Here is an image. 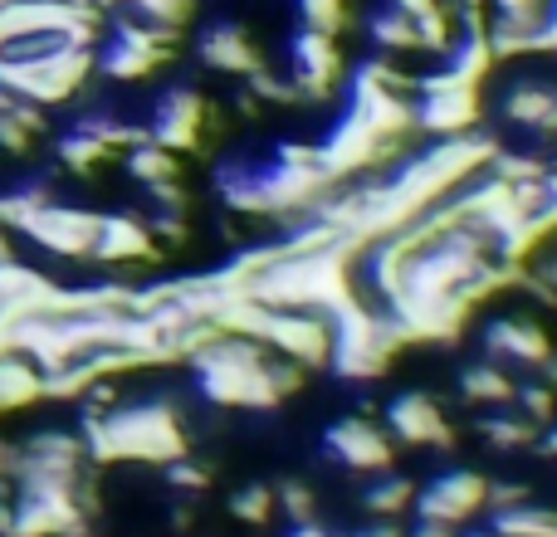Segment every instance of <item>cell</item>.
Instances as JSON below:
<instances>
[{"mask_svg":"<svg viewBox=\"0 0 557 537\" xmlns=\"http://www.w3.org/2000/svg\"><path fill=\"white\" fill-rule=\"evenodd\" d=\"M84 450L94 464H166L186 454V430L172 401H143V405H113L108 415H84Z\"/></svg>","mask_w":557,"mask_h":537,"instance_id":"obj_1","label":"cell"},{"mask_svg":"<svg viewBox=\"0 0 557 537\" xmlns=\"http://www.w3.org/2000/svg\"><path fill=\"white\" fill-rule=\"evenodd\" d=\"M191 366L196 382H201V396L211 405H231V411H274V405H284L270 376V347L255 342V337L215 333L191 357Z\"/></svg>","mask_w":557,"mask_h":537,"instance_id":"obj_2","label":"cell"},{"mask_svg":"<svg viewBox=\"0 0 557 537\" xmlns=\"http://www.w3.org/2000/svg\"><path fill=\"white\" fill-rule=\"evenodd\" d=\"M94 78V49H59L45 59H20V64H0V88L39 108H59L69 98L84 93Z\"/></svg>","mask_w":557,"mask_h":537,"instance_id":"obj_3","label":"cell"},{"mask_svg":"<svg viewBox=\"0 0 557 537\" xmlns=\"http://www.w3.org/2000/svg\"><path fill=\"white\" fill-rule=\"evenodd\" d=\"M98 221H103V215L84 211V205L49 201V205H39L15 235L35 240L39 250L54 254V260H88V254H94V240H98Z\"/></svg>","mask_w":557,"mask_h":537,"instance_id":"obj_4","label":"cell"},{"mask_svg":"<svg viewBox=\"0 0 557 537\" xmlns=\"http://www.w3.org/2000/svg\"><path fill=\"white\" fill-rule=\"evenodd\" d=\"M206 117H211V103H206L201 88H166L162 98H157L152 108V123H147V137H152L157 147H166V152H201L206 142Z\"/></svg>","mask_w":557,"mask_h":537,"instance_id":"obj_5","label":"cell"},{"mask_svg":"<svg viewBox=\"0 0 557 537\" xmlns=\"http://www.w3.org/2000/svg\"><path fill=\"white\" fill-rule=\"evenodd\" d=\"M484 357L499 366H519V372H543L548 357L557 352L548 327L529 313H504V317H490L484 323Z\"/></svg>","mask_w":557,"mask_h":537,"instance_id":"obj_6","label":"cell"},{"mask_svg":"<svg viewBox=\"0 0 557 537\" xmlns=\"http://www.w3.org/2000/svg\"><path fill=\"white\" fill-rule=\"evenodd\" d=\"M260 342L270 352L288 357V362H298L304 372H318V366H327V352H333V327H327V317L304 313V308H274Z\"/></svg>","mask_w":557,"mask_h":537,"instance_id":"obj_7","label":"cell"},{"mask_svg":"<svg viewBox=\"0 0 557 537\" xmlns=\"http://www.w3.org/2000/svg\"><path fill=\"white\" fill-rule=\"evenodd\" d=\"M323 450L352 474H382L396 460V440L367 415H343L323 430Z\"/></svg>","mask_w":557,"mask_h":537,"instance_id":"obj_8","label":"cell"},{"mask_svg":"<svg viewBox=\"0 0 557 537\" xmlns=\"http://www.w3.org/2000/svg\"><path fill=\"white\" fill-rule=\"evenodd\" d=\"M288 68H294V88L304 93V103H327L343 78V49L333 35H318V29H298L288 39Z\"/></svg>","mask_w":557,"mask_h":537,"instance_id":"obj_9","label":"cell"},{"mask_svg":"<svg viewBox=\"0 0 557 537\" xmlns=\"http://www.w3.org/2000/svg\"><path fill=\"white\" fill-rule=\"evenodd\" d=\"M386 435L396 445H411V450H450L455 445V425L445 421L441 401L431 391H401L386 405Z\"/></svg>","mask_w":557,"mask_h":537,"instance_id":"obj_10","label":"cell"},{"mask_svg":"<svg viewBox=\"0 0 557 537\" xmlns=\"http://www.w3.org/2000/svg\"><path fill=\"white\" fill-rule=\"evenodd\" d=\"M484 494H490V479L480 470H450L441 479H431L425 489H416V519H431V523H470L474 513L484 509Z\"/></svg>","mask_w":557,"mask_h":537,"instance_id":"obj_11","label":"cell"},{"mask_svg":"<svg viewBox=\"0 0 557 537\" xmlns=\"http://www.w3.org/2000/svg\"><path fill=\"white\" fill-rule=\"evenodd\" d=\"M484 88H445V93H416V133L465 137L480 133Z\"/></svg>","mask_w":557,"mask_h":537,"instance_id":"obj_12","label":"cell"},{"mask_svg":"<svg viewBox=\"0 0 557 537\" xmlns=\"http://www.w3.org/2000/svg\"><path fill=\"white\" fill-rule=\"evenodd\" d=\"M88 260L108 264V268H127V264H157L162 260V245L152 240L147 221L137 215H103L98 221V240Z\"/></svg>","mask_w":557,"mask_h":537,"instance_id":"obj_13","label":"cell"},{"mask_svg":"<svg viewBox=\"0 0 557 537\" xmlns=\"http://www.w3.org/2000/svg\"><path fill=\"white\" fill-rule=\"evenodd\" d=\"M196 59L215 74H231V78H245L260 68V49H255L250 29L235 25V20H215L196 35Z\"/></svg>","mask_w":557,"mask_h":537,"instance_id":"obj_14","label":"cell"},{"mask_svg":"<svg viewBox=\"0 0 557 537\" xmlns=\"http://www.w3.org/2000/svg\"><path fill=\"white\" fill-rule=\"evenodd\" d=\"M499 117L533 137H557V84H548V78H519L499 98Z\"/></svg>","mask_w":557,"mask_h":537,"instance_id":"obj_15","label":"cell"},{"mask_svg":"<svg viewBox=\"0 0 557 537\" xmlns=\"http://www.w3.org/2000/svg\"><path fill=\"white\" fill-rule=\"evenodd\" d=\"M513 376H509V366H499V362H490V357H484V362H470L460 372V396L470 405H509L513 401Z\"/></svg>","mask_w":557,"mask_h":537,"instance_id":"obj_16","label":"cell"},{"mask_svg":"<svg viewBox=\"0 0 557 537\" xmlns=\"http://www.w3.org/2000/svg\"><path fill=\"white\" fill-rule=\"evenodd\" d=\"M474 430L484 435V445L499 454H519V450H533L539 445V430H533L529 421H523L513 405H494L490 415H480V425Z\"/></svg>","mask_w":557,"mask_h":537,"instance_id":"obj_17","label":"cell"},{"mask_svg":"<svg viewBox=\"0 0 557 537\" xmlns=\"http://www.w3.org/2000/svg\"><path fill=\"white\" fill-rule=\"evenodd\" d=\"M127 162V176H133L137 186H166V182H182V162H176V152H166V147H157L152 137H143V142H133L123 152Z\"/></svg>","mask_w":557,"mask_h":537,"instance_id":"obj_18","label":"cell"},{"mask_svg":"<svg viewBox=\"0 0 557 537\" xmlns=\"http://www.w3.org/2000/svg\"><path fill=\"white\" fill-rule=\"evenodd\" d=\"M411 499H416V484L406 479V474H392V470L372 474V484L362 489V509L372 513V519H382V523L401 519V513L411 509Z\"/></svg>","mask_w":557,"mask_h":537,"instance_id":"obj_19","label":"cell"},{"mask_svg":"<svg viewBox=\"0 0 557 537\" xmlns=\"http://www.w3.org/2000/svg\"><path fill=\"white\" fill-rule=\"evenodd\" d=\"M490 537H557V509H533V503L499 509L490 513Z\"/></svg>","mask_w":557,"mask_h":537,"instance_id":"obj_20","label":"cell"},{"mask_svg":"<svg viewBox=\"0 0 557 537\" xmlns=\"http://www.w3.org/2000/svg\"><path fill=\"white\" fill-rule=\"evenodd\" d=\"M509 405L533 425V430H548V425L557 421V391L543 382L539 372H529L519 386H513V401Z\"/></svg>","mask_w":557,"mask_h":537,"instance_id":"obj_21","label":"cell"},{"mask_svg":"<svg viewBox=\"0 0 557 537\" xmlns=\"http://www.w3.org/2000/svg\"><path fill=\"white\" fill-rule=\"evenodd\" d=\"M543 172H548V157H539V152H509V147H494V157L484 162V176H494V182H504V186L539 182Z\"/></svg>","mask_w":557,"mask_h":537,"instance_id":"obj_22","label":"cell"},{"mask_svg":"<svg viewBox=\"0 0 557 537\" xmlns=\"http://www.w3.org/2000/svg\"><path fill=\"white\" fill-rule=\"evenodd\" d=\"M108 147L98 142V137H88L84 127H69L64 137H59V162L69 166V172H78V176H88V172H98V166L108 162Z\"/></svg>","mask_w":557,"mask_h":537,"instance_id":"obj_23","label":"cell"},{"mask_svg":"<svg viewBox=\"0 0 557 537\" xmlns=\"http://www.w3.org/2000/svg\"><path fill=\"white\" fill-rule=\"evenodd\" d=\"M411 29H416V49H425V54H445L450 39H455V20H450V10H445L441 0L425 5V10H416Z\"/></svg>","mask_w":557,"mask_h":537,"instance_id":"obj_24","label":"cell"},{"mask_svg":"<svg viewBox=\"0 0 557 537\" xmlns=\"http://www.w3.org/2000/svg\"><path fill=\"white\" fill-rule=\"evenodd\" d=\"M372 39L386 49V54H411L416 49V29H411V15L406 10H396V5H382L372 15Z\"/></svg>","mask_w":557,"mask_h":537,"instance_id":"obj_25","label":"cell"},{"mask_svg":"<svg viewBox=\"0 0 557 537\" xmlns=\"http://www.w3.org/2000/svg\"><path fill=\"white\" fill-rule=\"evenodd\" d=\"M231 513L235 523H250V528H264L274 519V484H245V489L231 494Z\"/></svg>","mask_w":557,"mask_h":537,"instance_id":"obj_26","label":"cell"},{"mask_svg":"<svg viewBox=\"0 0 557 537\" xmlns=\"http://www.w3.org/2000/svg\"><path fill=\"white\" fill-rule=\"evenodd\" d=\"M245 88H250L264 108H304V93L294 88V78H278L264 64L255 68V74H245Z\"/></svg>","mask_w":557,"mask_h":537,"instance_id":"obj_27","label":"cell"},{"mask_svg":"<svg viewBox=\"0 0 557 537\" xmlns=\"http://www.w3.org/2000/svg\"><path fill=\"white\" fill-rule=\"evenodd\" d=\"M298 15H304L308 29H318V35H343L347 25H352V10H347V0H298Z\"/></svg>","mask_w":557,"mask_h":537,"instance_id":"obj_28","label":"cell"},{"mask_svg":"<svg viewBox=\"0 0 557 537\" xmlns=\"http://www.w3.org/2000/svg\"><path fill=\"white\" fill-rule=\"evenodd\" d=\"M147 230H152V240H157V245H176V250H182V245L191 240V211L152 205V215H147Z\"/></svg>","mask_w":557,"mask_h":537,"instance_id":"obj_29","label":"cell"},{"mask_svg":"<svg viewBox=\"0 0 557 537\" xmlns=\"http://www.w3.org/2000/svg\"><path fill=\"white\" fill-rule=\"evenodd\" d=\"M274 509L284 513V519H294V523H313L318 499H313V489H308L304 479H284V484H274Z\"/></svg>","mask_w":557,"mask_h":537,"instance_id":"obj_30","label":"cell"},{"mask_svg":"<svg viewBox=\"0 0 557 537\" xmlns=\"http://www.w3.org/2000/svg\"><path fill=\"white\" fill-rule=\"evenodd\" d=\"M162 470H166V484H172L176 494H206L211 489V470L196 464L191 454H176V460H166Z\"/></svg>","mask_w":557,"mask_h":537,"instance_id":"obj_31","label":"cell"},{"mask_svg":"<svg viewBox=\"0 0 557 537\" xmlns=\"http://www.w3.org/2000/svg\"><path fill=\"white\" fill-rule=\"evenodd\" d=\"M484 503H490V513L519 509V503H529V484H494L490 479V494H484Z\"/></svg>","mask_w":557,"mask_h":537,"instance_id":"obj_32","label":"cell"},{"mask_svg":"<svg viewBox=\"0 0 557 537\" xmlns=\"http://www.w3.org/2000/svg\"><path fill=\"white\" fill-rule=\"evenodd\" d=\"M548 0H490L494 15H543Z\"/></svg>","mask_w":557,"mask_h":537,"instance_id":"obj_33","label":"cell"},{"mask_svg":"<svg viewBox=\"0 0 557 537\" xmlns=\"http://www.w3.org/2000/svg\"><path fill=\"white\" fill-rule=\"evenodd\" d=\"M235 108H240V117H260V113H264V103H260V98H255L245 84H240V93H235Z\"/></svg>","mask_w":557,"mask_h":537,"instance_id":"obj_34","label":"cell"},{"mask_svg":"<svg viewBox=\"0 0 557 537\" xmlns=\"http://www.w3.org/2000/svg\"><path fill=\"white\" fill-rule=\"evenodd\" d=\"M411 537H455V528H450V523H431V519H416Z\"/></svg>","mask_w":557,"mask_h":537,"instance_id":"obj_35","label":"cell"},{"mask_svg":"<svg viewBox=\"0 0 557 537\" xmlns=\"http://www.w3.org/2000/svg\"><path fill=\"white\" fill-rule=\"evenodd\" d=\"M191 528H196V509H191V503L172 509V533H191Z\"/></svg>","mask_w":557,"mask_h":537,"instance_id":"obj_36","label":"cell"},{"mask_svg":"<svg viewBox=\"0 0 557 537\" xmlns=\"http://www.w3.org/2000/svg\"><path fill=\"white\" fill-rule=\"evenodd\" d=\"M288 537H337V533L318 528V523H294V533H288Z\"/></svg>","mask_w":557,"mask_h":537,"instance_id":"obj_37","label":"cell"},{"mask_svg":"<svg viewBox=\"0 0 557 537\" xmlns=\"http://www.w3.org/2000/svg\"><path fill=\"white\" fill-rule=\"evenodd\" d=\"M386 5H396V10H406V15H416V10L435 5V0H386Z\"/></svg>","mask_w":557,"mask_h":537,"instance_id":"obj_38","label":"cell"},{"mask_svg":"<svg viewBox=\"0 0 557 537\" xmlns=\"http://www.w3.org/2000/svg\"><path fill=\"white\" fill-rule=\"evenodd\" d=\"M10 235H15V230H5V225H0V264L15 260V245H10Z\"/></svg>","mask_w":557,"mask_h":537,"instance_id":"obj_39","label":"cell"},{"mask_svg":"<svg viewBox=\"0 0 557 537\" xmlns=\"http://www.w3.org/2000/svg\"><path fill=\"white\" fill-rule=\"evenodd\" d=\"M357 537H406V533L392 528V523H376V528H367V533H357Z\"/></svg>","mask_w":557,"mask_h":537,"instance_id":"obj_40","label":"cell"},{"mask_svg":"<svg viewBox=\"0 0 557 537\" xmlns=\"http://www.w3.org/2000/svg\"><path fill=\"white\" fill-rule=\"evenodd\" d=\"M539 274L548 278V284H553V294H557V254H553V260H543V264H539Z\"/></svg>","mask_w":557,"mask_h":537,"instance_id":"obj_41","label":"cell"}]
</instances>
